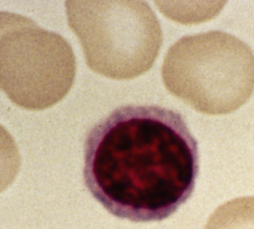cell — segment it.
<instances>
[{"label":"cell","mask_w":254,"mask_h":229,"mask_svg":"<svg viewBox=\"0 0 254 229\" xmlns=\"http://www.w3.org/2000/svg\"><path fill=\"white\" fill-rule=\"evenodd\" d=\"M197 173V143L174 110L122 106L86 135L84 183L116 217L133 222L168 218L191 195Z\"/></svg>","instance_id":"obj_1"},{"label":"cell","mask_w":254,"mask_h":229,"mask_svg":"<svg viewBox=\"0 0 254 229\" xmlns=\"http://www.w3.org/2000/svg\"><path fill=\"white\" fill-rule=\"evenodd\" d=\"M162 78L173 95L196 111L227 114L254 90V55L248 45L225 32L186 36L168 50Z\"/></svg>","instance_id":"obj_2"},{"label":"cell","mask_w":254,"mask_h":229,"mask_svg":"<svg viewBox=\"0 0 254 229\" xmlns=\"http://www.w3.org/2000/svg\"><path fill=\"white\" fill-rule=\"evenodd\" d=\"M67 22L88 67L113 79L137 77L153 65L163 41L144 1H65Z\"/></svg>","instance_id":"obj_3"},{"label":"cell","mask_w":254,"mask_h":229,"mask_svg":"<svg viewBox=\"0 0 254 229\" xmlns=\"http://www.w3.org/2000/svg\"><path fill=\"white\" fill-rule=\"evenodd\" d=\"M75 71L69 44L29 18L0 38V90L19 107L55 105L71 88Z\"/></svg>","instance_id":"obj_4"},{"label":"cell","mask_w":254,"mask_h":229,"mask_svg":"<svg viewBox=\"0 0 254 229\" xmlns=\"http://www.w3.org/2000/svg\"><path fill=\"white\" fill-rule=\"evenodd\" d=\"M203 229H254V196H242L218 206Z\"/></svg>","instance_id":"obj_5"},{"label":"cell","mask_w":254,"mask_h":229,"mask_svg":"<svg viewBox=\"0 0 254 229\" xmlns=\"http://www.w3.org/2000/svg\"><path fill=\"white\" fill-rule=\"evenodd\" d=\"M20 166L18 147L10 133L0 125V192L14 181Z\"/></svg>","instance_id":"obj_6"},{"label":"cell","mask_w":254,"mask_h":229,"mask_svg":"<svg viewBox=\"0 0 254 229\" xmlns=\"http://www.w3.org/2000/svg\"><path fill=\"white\" fill-rule=\"evenodd\" d=\"M27 17L10 12H0V38L10 29L23 23Z\"/></svg>","instance_id":"obj_7"}]
</instances>
